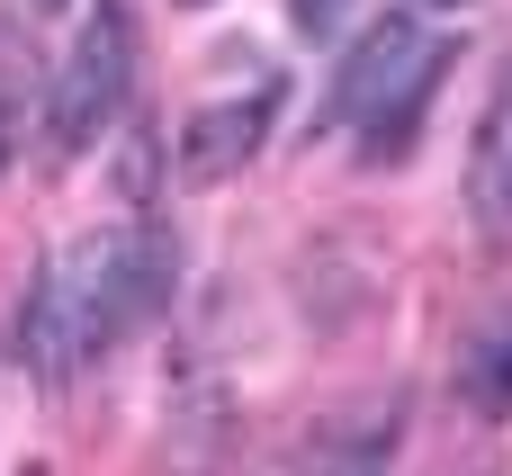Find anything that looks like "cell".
Here are the masks:
<instances>
[{
    "mask_svg": "<svg viewBox=\"0 0 512 476\" xmlns=\"http://www.w3.org/2000/svg\"><path fill=\"white\" fill-rule=\"evenodd\" d=\"M459 387H468V405H477L486 423H504V414H512V315L468 351V378H459Z\"/></svg>",
    "mask_w": 512,
    "mask_h": 476,
    "instance_id": "cell-9",
    "label": "cell"
},
{
    "mask_svg": "<svg viewBox=\"0 0 512 476\" xmlns=\"http://www.w3.org/2000/svg\"><path fill=\"white\" fill-rule=\"evenodd\" d=\"M279 126V81H261L252 99H207L180 126V180H234Z\"/></svg>",
    "mask_w": 512,
    "mask_h": 476,
    "instance_id": "cell-5",
    "label": "cell"
},
{
    "mask_svg": "<svg viewBox=\"0 0 512 476\" xmlns=\"http://www.w3.org/2000/svg\"><path fill=\"white\" fill-rule=\"evenodd\" d=\"M18 360L45 396H63L81 378V342H72V306H63V270L36 261V279L18 288Z\"/></svg>",
    "mask_w": 512,
    "mask_h": 476,
    "instance_id": "cell-7",
    "label": "cell"
},
{
    "mask_svg": "<svg viewBox=\"0 0 512 476\" xmlns=\"http://www.w3.org/2000/svg\"><path fill=\"white\" fill-rule=\"evenodd\" d=\"M0 153H9V126H0Z\"/></svg>",
    "mask_w": 512,
    "mask_h": 476,
    "instance_id": "cell-13",
    "label": "cell"
},
{
    "mask_svg": "<svg viewBox=\"0 0 512 476\" xmlns=\"http://www.w3.org/2000/svg\"><path fill=\"white\" fill-rule=\"evenodd\" d=\"M27 9H36V18H54V9H72V0H27Z\"/></svg>",
    "mask_w": 512,
    "mask_h": 476,
    "instance_id": "cell-11",
    "label": "cell"
},
{
    "mask_svg": "<svg viewBox=\"0 0 512 476\" xmlns=\"http://www.w3.org/2000/svg\"><path fill=\"white\" fill-rule=\"evenodd\" d=\"M234 450V405L207 369H189L171 387V414H162V476H216Z\"/></svg>",
    "mask_w": 512,
    "mask_h": 476,
    "instance_id": "cell-6",
    "label": "cell"
},
{
    "mask_svg": "<svg viewBox=\"0 0 512 476\" xmlns=\"http://www.w3.org/2000/svg\"><path fill=\"white\" fill-rule=\"evenodd\" d=\"M126 99H135V18L126 0H99L54 72V153H90L126 117Z\"/></svg>",
    "mask_w": 512,
    "mask_h": 476,
    "instance_id": "cell-3",
    "label": "cell"
},
{
    "mask_svg": "<svg viewBox=\"0 0 512 476\" xmlns=\"http://www.w3.org/2000/svg\"><path fill=\"white\" fill-rule=\"evenodd\" d=\"M63 270V306H72V342H81V369L108 360L126 333H144L171 288H180V234L144 225V234H81L72 252H54Z\"/></svg>",
    "mask_w": 512,
    "mask_h": 476,
    "instance_id": "cell-2",
    "label": "cell"
},
{
    "mask_svg": "<svg viewBox=\"0 0 512 476\" xmlns=\"http://www.w3.org/2000/svg\"><path fill=\"white\" fill-rule=\"evenodd\" d=\"M441 72H450V36L423 27V9H387V18H369L351 36V54H342V72L324 90V126L360 135V162L378 171V162H396L414 144Z\"/></svg>",
    "mask_w": 512,
    "mask_h": 476,
    "instance_id": "cell-1",
    "label": "cell"
},
{
    "mask_svg": "<svg viewBox=\"0 0 512 476\" xmlns=\"http://www.w3.org/2000/svg\"><path fill=\"white\" fill-rule=\"evenodd\" d=\"M351 9H360V0H288V27H297L306 45H333V36H351Z\"/></svg>",
    "mask_w": 512,
    "mask_h": 476,
    "instance_id": "cell-10",
    "label": "cell"
},
{
    "mask_svg": "<svg viewBox=\"0 0 512 476\" xmlns=\"http://www.w3.org/2000/svg\"><path fill=\"white\" fill-rule=\"evenodd\" d=\"M396 441H405V387H369V396L333 405L279 459V476H387L396 468Z\"/></svg>",
    "mask_w": 512,
    "mask_h": 476,
    "instance_id": "cell-4",
    "label": "cell"
},
{
    "mask_svg": "<svg viewBox=\"0 0 512 476\" xmlns=\"http://www.w3.org/2000/svg\"><path fill=\"white\" fill-rule=\"evenodd\" d=\"M405 9H468V0H405Z\"/></svg>",
    "mask_w": 512,
    "mask_h": 476,
    "instance_id": "cell-12",
    "label": "cell"
},
{
    "mask_svg": "<svg viewBox=\"0 0 512 476\" xmlns=\"http://www.w3.org/2000/svg\"><path fill=\"white\" fill-rule=\"evenodd\" d=\"M468 189H477V216L486 225H512V72H504V90H495V108H486V126H477Z\"/></svg>",
    "mask_w": 512,
    "mask_h": 476,
    "instance_id": "cell-8",
    "label": "cell"
}]
</instances>
